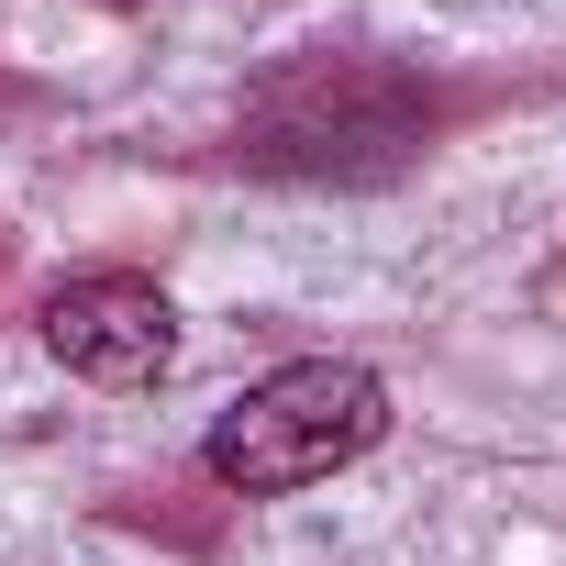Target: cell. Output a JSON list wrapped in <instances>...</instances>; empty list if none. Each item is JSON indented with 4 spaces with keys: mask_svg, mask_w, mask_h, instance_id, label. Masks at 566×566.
<instances>
[{
    "mask_svg": "<svg viewBox=\"0 0 566 566\" xmlns=\"http://www.w3.org/2000/svg\"><path fill=\"white\" fill-rule=\"evenodd\" d=\"M101 12H145V0H101Z\"/></svg>",
    "mask_w": 566,
    "mask_h": 566,
    "instance_id": "cell-4",
    "label": "cell"
},
{
    "mask_svg": "<svg viewBox=\"0 0 566 566\" xmlns=\"http://www.w3.org/2000/svg\"><path fill=\"white\" fill-rule=\"evenodd\" d=\"M45 345H56V367L90 378V389H156L167 356H178V312H167L156 277L101 266V277L45 290Z\"/></svg>",
    "mask_w": 566,
    "mask_h": 566,
    "instance_id": "cell-3",
    "label": "cell"
},
{
    "mask_svg": "<svg viewBox=\"0 0 566 566\" xmlns=\"http://www.w3.org/2000/svg\"><path fill=\"white\" fill-rule=\"evenodd\" d=\"M378 433H389L378 367H356V356H301V367H266V378L211 422L200 467H211L233 500H290V489L356 467Z\"/></svg>",
    "mask_w": 566,
    "mask_h": 566,
    "instance_id": "cell-2",
    "label": "cell"
},
{
    "mask_svg": "<svg viewBox=\"0 0 566 566\" xmlns=\"http://www.w3.org/2000/svg\"><path fill=\"white\" fill-rule=\"evenodd\" d=\"M433 134V90L389 56H290L244 90V167L277 178H389Z\"/></svg>",
    "mask_w": 566,
    "mask_h": 566,
    "instance_id": "cell-1",
    "label": "cell"
}]
</instances>
